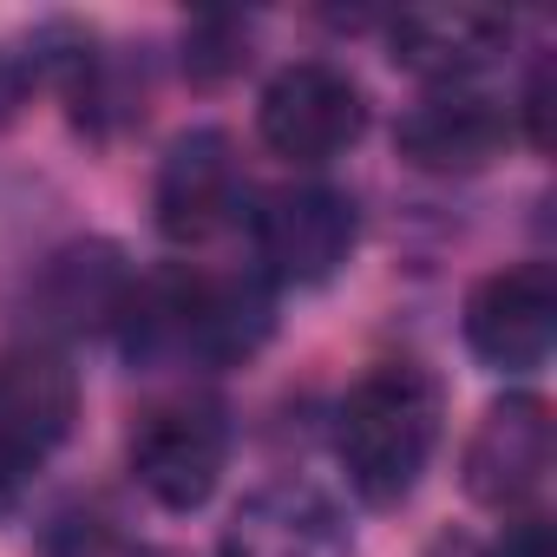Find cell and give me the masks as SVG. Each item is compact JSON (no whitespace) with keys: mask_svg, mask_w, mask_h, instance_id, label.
Instances as JSON below:
<instances>
[{"mask_svg":"<svg viewBox=\"0 0 557 557\" xmlns=\"http://www.w3.org/2000/svg\"><path fill=\"white\" fill-rule=\"evenodd\" d=\"M433 446H440V381L420 361H381L348 387L335 413V453L368 505H400L420 485Z\"/></svg>","mask_w":557,"mask_h":557,"instance_id":"6da1fadb","label":"cell"},{"mask_svg":"<svg viewBox=\"0 0 557 557\" xmlns=\"http://www.w3.org/2000/svg\"><path fill=\"white\" fill-rule=\"evenodd\" d=\"M125 329H132V355H145V361H203V368H223V361L256 355V342L269 329V309H262V296L249 283L171 275V283L132 289Z\"/></svg>","mask_w":557,"mask_h":557,"instance_id":"7a4b0ae2","label":"cell"},{"mask_svg":"<svg viewBox=\"0 0 557 557\" xmlns=\"http://www.w3.org/2000/svg\"><path fill=\"white\" fill-rule=\"evenodd\" d=\"M79 420V374L60 348H0V498L40 472Z\"/></svg>","mask_w":557,"mask_h":557,"instance_id":"3957f363","label":"cell"},{"mask_svg":"<svg viewBox=\"0 0 557 557\" xmlns=\"http://www.w3.org/2000/svg\"><path fill=\"white\" fill-rule=\"evenodd\" d=\"M256 132H262V145L275 158H289V164H329L368 132V99H361V86L342 66L296 60V66H283L262 86Z\"/></svg>","mask_w":557,"mask_h":557,"instance_id":"277c9868","label":"cell"},{"mask_svg":"<svg viewBox=\"0 0 557 557\" xmlns=\"http://www.w3.org/2000/svg\"><path fill=\"white\" fill-rule=\"evenodd\" d=\"M223 466H230V420H223L216 400H190V394L184 400H164L132 433V479L164 511L210 505Z\"/></svg>","mask_w":557,"mask_h":557,"instance_id":"5b68a950","label":"cell"},{"mask_svg":"<svg viewBox=\"0 0 557 557\" xmlns=\"http://www.w3.org/2000/svg\"><path fill=\"white\" fill-rule=\"evenodd\" d=\"M355 236H361L355 197L329 190V184H283L256 210V262H262V275H275L289 289L329 283L355 256Z\"/></svg>","mask_w":557,"mask_h":557,"instance_id":"8992f818","label":"cell"},{"mask_svg":"<svg viewBox=\"0 0 557 557\" xmlns=\"http://www.w3.org/2000/svg\"><path fill=\"white\" fill-rule=\"evenodd\" d=\"M550 342H557V275H550V262L492 269L466 296V348L485 368L531 374V368H544Z\"/></svg>","mask_w":557,"mask_h":557,"instance_id":"52a82bcc","label":"cell"},{"mask_svg":"<svg viewBox=\"0 0 557 557\" xmlns=\"http://www.w3.org/2000/svg\"><path fill=\"white\" fill-rule=\"evenodd\" d=\"M550 407L537 394H505L498 407L479 413L472 440H466V459H459V479L479 505L492 511H518L544 492L550 479Z\"/></svg>","mask_w":557,"mask_h":557,"instance_id":"ba28073f","label":"cell"},{"mask_svg":"<svg viewBox=\"0 0 557 557\" xmlns=\"http://www.w3.org/2000/svg\"><path fill=\"white\" fill-rule=\"evenodd\" d=\"M243 210V171H236V145L203 125V132H184L164 164H158V184H151V216L171 243H210L216 230H230Z\"/></svg>","mask_w":557,"mask_h":557,"instance_id":"9c48e42d","label":"cell"},{"mask_svg":"<svg viewBox=\"0 0 557 557\" xmlns=\"http://www.w3.org/2000/svg\"><path fill=\"white\" fill-rule=\"evenodd\" d=\"M505 106L479 86H433L394 125V145L420 171H485L505 151Z\"/></svg>","mask_w":557,"mask_h":557,"instance_id":"30bf717a","label":"cell"},{"mask_svg":"<svg viewBox=\"0 0 557 557\" xmlns=\"http://www.w3.org/2000/svg\"><path fill=\"white\" fill-rule=\"evenodd\" d=\"M216 557H355V537L315 485H262L223 524Z\"/></svg>","mask_w":557,"mask_h":557,"instance_id":"8fae6325","label":"cell"},{"mask_svg":"<svg viewBox=\"0 0 557 557\" xmlns=\"http://www.w3.org/2000/svg\"><path fill=\"white\" fill-rule=\"evenodd\" d=\"M505 40H511V21L492 8H407L387 27L394 60L440 86H466L485 60H498Z\"/></svg>","mask_w":557,"mask_h":557,"instance_id":"7c38bea8","label":"cell"},{"mask_svg":"<svg viewBox=\"0 0 557 557\" xmlns=\"http://www.w3.org/2000/svg\"><path fill=\"white\" fill-rule=\"evenodd\" d=\"M132 275L119 262L112 243H79V249H60L53 269H47V283H40V315L66 335L79 329H106V322H125L132 309Z\"/></svg>","mask_w":557,"mask_h":557,"instance_id":"4fadbf2b","label":"cell"},{"mask_svg":"<svg viewBox=\"0 0 557 557\" xmlns=\"http://www.w3.org/2000/svg\"><path fill=\"white\" fill-rule=\"evenodd\" d=\"M485 557H557V531H550V518L524 511V518H511V524L485 544Z\"/></svg>","mask_w":557,"mask_h":557,"instance_id":"5bb4252c","label":"cell"},{"mask_svg":"<svg viewBox=\"0 0 557 557\" xmlns=\"http://www.w3.org/2000/svg\"><path fill=\"white\" fill-rule=\"evenodd\" d=\"M27 92H34V60L0 47V125H14V119H21Z\"/></svg>","mask_w":557,"mask_h":557,"instance_id":"9a60e30c","label":"cell"},{"mask_svg":"<svg viewBox=\"0 0 557 557\" xmlns=\"http://www.w3.org/2000/svg\"><path fill=\"white\" fill-rule=\"evenodd\" d=\"M524 125H531V145H537V151H550V60H537V73H531Z\"/></svg>","mask_w":557,"mask_h":557,"instance_id":"2e32d148","label":"cell"}]
</instances>
